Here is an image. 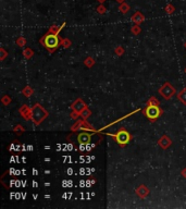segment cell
Returning <instances> with one entry per match:
<instances>
[{
  "instance_id": "6da1fadb",
  "label": "cell",
  "mask_w": 186,
  "mask_h": 209,
  "mask_svg": "<svg viewBox=\"0 0 186 209\" xmlns=\"http://www.w3.org/2000/svg\"><path fill=\"white\" fill-rule=\"evenodd\" d=\"M59 45V38L56 34H49L45 37V46L49 49H55Z\"/></svg>"
},
{
  "instance_id": "7a4b0ae2",
  "label": "cell",
  "mask_w": 186,
  "mask_h": 209,
  "mask_svg": "<svg viewBox=\"0 0 186 209\" xmlns=\"http://www.w3.org/2000/svg\"><path fill=\"white\" fill-rule=\"evenodd\" d=\"M130 138H131V136H130V134H128V132L124 131V130H123V131L118 132V134L116 135L117 142H118L120 145L127 144V143L130 142Z\"/></svg>"
},
{
  "instance_id": "3957f363",
  "label": "cell",
  "mask_w": 186,
  "mask_h": 209,
  "mask_svg": "<svg viewBox=\"0 0 186 209\" xmlns=\"http://www.w3.org/2000/svg\"><path fill=\"white\" fill-rule=\"evenodd\" d=\"M160 114V109L156 106H149V107L146 109V116H148L151 120H155L157 119Z\"/></svg>"
},
{
  "instance_id": "277c9868",
  "label": "cell",
  "mask_w": 186,
  "mask_h": 209,
  "mask_svg": "<svg viewBox=\"0 0 186 209\" xmlns=\"http://www.w3.org/2000/svg\"><path fill=\"white\" fill-rule=\"evenodd\" d=\"M77 140L82 145H86L90 140V135L87 133H81L79 135V137H77Z\"/></svg>"
}]
</instances>
